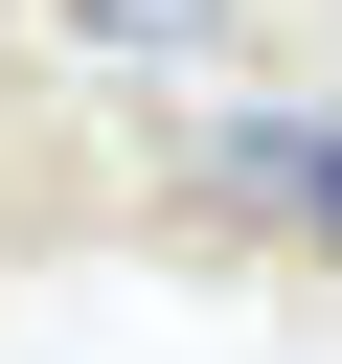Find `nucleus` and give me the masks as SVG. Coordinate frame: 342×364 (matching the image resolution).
Returning a JSON list of instances; mask_svg holds the SVG:
<instances>
[{"label":"nucleus","instance_id":"f03ea898","mask_svg":"<svg viewBox=\"0 0 342 364\" xmlns=\"http://www.w3.org/2000/svg\"><path fill=\"white\" fill-rule=\"evenodd\" d=\"M46 23H68L91 68H228V23H251V0H46Z\"/></svg>","mask_w":342,"mask_h":364},{"label":"nucleus","instance_id":"f257e3e1","mask_svg":"<svg viewBox=\"0 0 342 364\" xmlns=\"http://www.w3.org/2000/svg\"><path fill=\"white\" fill-rule=\"evenodd\" d=\"M182 205L342 273V114H182Z\"/></svg>","mask_w":342,"mask_h":364}]
</instances>
